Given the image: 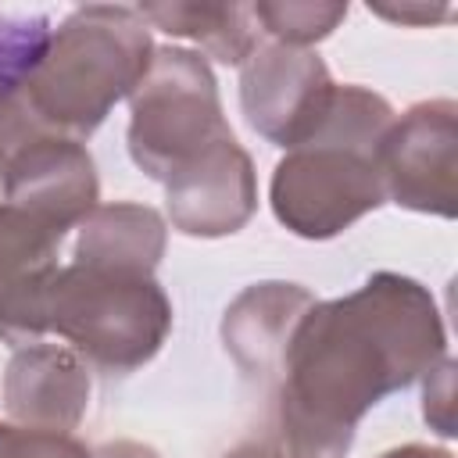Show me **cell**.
Segmentation results:
<instances>
[{"instance_id":"7a4b0ae2","label":"cell","mask_w":458,"mask_h":458,"mask_svg":"<svg viewBox=\"0 0 458 458\" xmlns=\"http://www.w3.org/2000/svg\"><path fill=\"white\" fill-rule=\"evenodd\" d=\"M394 122V107L365 86H336L318 129L272 172L268 200L276 218L304 240H329L351 229L361 215L376 211L379 140Z\"/></svg>"},{"instance_id":"30bf717a","label":"cell","mask_w":458,"mask_h":458,"mask_svg":"<svg viewBox=\"0 0 458 458\" xmlns=\"http://www.w3.org/2000/svg\"><path fill=\"white\" fill-rule=\"evenodd\" d=\"M168 218L186 236H229L250 222L258 211V179L250 154L225 136L190 168L165 182Z\"/></svg>"},{"instance_id":"9a60e30c","label":"cell","mask_w":458,"mask_h":458,"mask_svg":"<svg viewBox=\"0 0 458 458\" xmlns=\"http://www.w3.org/2000/svg\"><path fill=\"white\" fill-rule=\"evenodd\" d=\"M250 14L261 32L272 36V43L283 47H301L308 50L311 43L326 39L344 18L347 4H322V0H258L250 4Z\"/></svg>"},{"instance_id":"ba28073f","label":"cell","mask_w":458,"mask_h":458,"mask_svg":"<svg viewBox=\"0 0 458 458\" xmlns=\"http://www.w3.org/2000/svg\"><path fill=\"white\" fill-rule=\"evenodd\" d=\"M0 200L68 233L100 200L97 165L79 140L47 132L32 136L11 154L4 168Z\"/></svg>"},{"instance_id":"4fadbf2b","label":"cell","mask_w":458,"mask_h":458,"mask_svg":"<svg viewBox=\"0 0 458 458\" xmlns=\"http://www.w3.org/2000/svg\"><path fill=\"white\" fill-rule=\"evenodd\" d=\"M165 236H168L165 218L147 204H132V200L97 204L79 222L75 261L154 276L165 254Z\"/></svg>"},{"instance_id":"8fae6325","label":"cell","mask_w":458,"mask_h":458,"mask_svg":"<svg viewBox=\"0 0 458 458\" xmlns=\"http://www.w3.org/2000/svg\"><path fill=\"white\" fill-rule=\"evenodd\" d=\"M4 408L18 426L72 433L89 408V365L57 344H25L4 372Z\"/></svg>"},{"instance_id":"ffe728a7","label":"cell","mask_w":458,"mask_h":458,"mask_svg":"<svg viewBox=\"0 0 458 458\" xmlns=\"http://www.w3.org/2000/svg\"><path fill=\"white\" fill-rule=\"evenodd\" d=\"M97 458H157L154 447L147 444H132V440H114V444H104L93 451Z\"/></svg>"},{"instance_id":"7402d4cb","label":"cell","mask_w":458,"mask_h":458,"mask_svg":"<svg viewBox=\"0 0 458 458\" xmlns=\"http://www.w3.org/2000/svg\"><path fill=\"white\" fill-rule=\"evenodd\" d=\"M379 458H454L444 447H429V444H404V447H390Z\"/></svg>"},{"instance_id":"9c48e42d","label":"cell","mask_w":458,"mask_h":458,"mask_svg":"<svg viewBox=\"0 0 458 458\" xmlns=\"http://www.w3.org/2000/svg\"><path fill=\"white\" fill-rule=\"evenodd\" d=\"M64 233L0 200V340L25 347L47 329V297Z\"/></svg>"},{"instance_id":"ac0fdd59","label":"cell","mask_w":458,"mask_h":458,"mask_svg":"<svg viewBox=\"0 0 458 458\" xmlns=\"http://www.w3.org/2000/svg\"><path fill=\"white\" fill-rule=\"evenodd\" d=\"M454 361L444 358L426 372L422 390V415L440 437H454Z\"/></svg>"},{"instance_id":"2e32d148","label":"cell","mask_w":458,"mask_h":458,"mask_svg":"<svg viewBox=\"0 0 458 458\" xmlns=\"http://www.w3.org/2000/svg\"><path fill=\"white\" fill-rule=\"evenodd\" d=\"M50 21L43 14H7L0 11V86L18 89L25 75L47 50Z\"/></svg>"},{"instance_id":"52a82bcc","label":"cell","mask_w":458,"mask_h":458,"mask_svg":"<svg viewBox=\"0 0 458 458\" xmlns=\"http://www.w3.org/2000/svg\"><path fill=\"white\" fill-rule=\"evenodd\" d=\"M336 82L318 54L258 43L240 64V107L247 125L276 147H301L329 111Z\"/></svg>"},{"instance_id":"6da1fadb","label":"cell","mask_w":458,"mask_h":458,"mask_svg":"<svg viewBox=\"0 0 458 458\" xmlns=\"http://www.w3.org/2000/svg\"><path fill=\"white\" fill-rule=\"evenodd\" d=\"M447 358L433 293L401 272H376L354 293L311 301L261 383L276 447L344 458L369 408Z\"/></svg>"},{"instance_id":"e0dca14e","label":"cell","mask_w":458,"mask_h":458,"mask_svg":"<svg viewBox=\"0 0 458 458\" xmlns=\"http://www.w3.org/2000/svg\"><path fill=\"white\" fill-rule=\"evenodd\" d=\"M0 458H97V454L72 433L0 422Z\"/></svg>"},{"instance_id":"8992f818","label":"cell","mask_w":458,"mask_h":458,"mask_svg":"<svg viewBox=\"0 0 458 458\" xmlns=\"http://www.w3.org/2000/svg\"><path fill=\"white\" fill-rule=\"evenodd\" d=\"M379 182L383 197L422 215L454 218L458 211V104L454 100H422L401 118L394 114L390 129L379 140Z\"/></svg>"},{"instance_id":"5bb4252c","label":"cell","mask_w":458,"mask_h":458,"mask_svg":"<svg viewBox=\"0 0 458 458\" xmlns=\"http://www.w3.org/2000/svg\"><path fill=\"white\" fill-rule=\"evenodd\" d=\"M140 18L168 36L193 39L204 54L222 64H243L261 43V29L250 14V4H143Z\"/></svg>"},{"instance_id":"277c9868","label":"cell","mask_w":458,"mask_h":458,"mask_svg":"<svg viewBox=\"0 0 458 458\" xmlns=\"http://www.w3.org/2000/svg\"><path fill=\"white\" fill-rule=\"evenodd\" d=\"M47 329L93 369L125 376L147 365L172 329V301L147 272L64 265L47 297Z\"/></svg>"},{"instance_id":"5b68a950","label":"cell","mask_w":458,"mask_h":458,"mask_svg":"<svg viewBox=\"0 0 458 458\" xmlns=\"http://www.w3.org/2000/svg\"><path fill=\"white\" fill-rule=\"evenodd\" d=\"M233 136L208 61L186 47H154L150 68L129 97V157L168 182L215 143Z\"/></svg>"},{"instance_id":"7c38bea8","label":"cell","mask_w":458,"mask_h":458,"mask_svg":"<svg viewBox=\"0 0 458 458\" xmlns=\"http://www.w3.org/2000/svg\"><path fill=\"white\" fill-rule=\"evenodd\" d=\"M315 301L311 290H304L301 283H254L247 286L222 318V340L225 351L233 354L236 369L254 379L258 386L268 379L279 347L293 326V318Z\"/></svg>"},{"instance_id":"d6986e66","label":"cell","mask_w":458,"mask_h":458,"mask_svg":"<svg viewBox=\"0 0 458 458\" xmlns=\"http://www.w3.org/2000/svg\"><path fill=\"white\" fill-rule=\"evenodd\" d=\"M383 18H394V21H440L447 18V7H426V4H411V7H369Z\"/></svg>"},{"instance_id":"3957f363","label":"cell","mask_w":458,"mask_h":458,"mask_svg":"<svg viewBox=\"0 0 458 458\" xmlns=\"http://www.w3.org/2000/svg\"><path fill=\"white\" fill-rule=\"evenodd\" d=\"M150 57V25L136 7L86 4L50 32L18 100L39 132L82 143L118 100L132 97Z\"/></svg>"},{"instance_id":"44dd1931","label":"cell","mask_w":458,"mask_h":458,"mask_svg":"<svg viewBox=\"0 0 458 458\" xmlns=\"http://www.w3.org/2000/svg\"><path fill=\"white\" fill-rule=\"evenodd\" d=\"M222 458H301V454H290V451H283L276 444H240Z\"/></svg>"}]
</instances>
